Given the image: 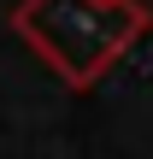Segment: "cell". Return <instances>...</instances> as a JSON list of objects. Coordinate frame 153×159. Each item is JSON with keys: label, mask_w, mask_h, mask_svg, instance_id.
<instances>
[{"label": "cell", "mask_w": 153, "mask_h": 159, "mask_svg": "<svg viewBox=\"0 0 153 159\" xmlns=\"http://www.w3.org/2000/svg\"><path fill=\"white\" fill-rule=\"evenodd\" d=\"M18 30L71 83H88L130 47V35L142 30V12L130 0H29L18 12Z\"/></svg>", "instance_id": "1"}]
</instances>
